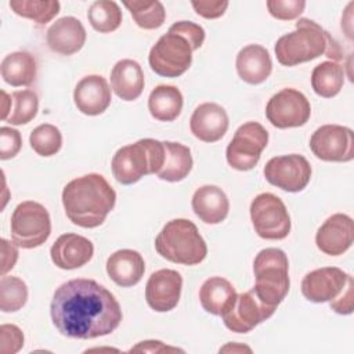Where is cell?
<instances>
[{
  "mask_svg": "<svg viewBox=\"0 0 354 354\" xmlns=\"http://www.w3.org/2000/svg\"><path fill=\"white\" fill-rule=\"evenodd\" d=\"M50 314L57 330L71 339L112 333L123 314L115 296L94 279H71L54 292Z\"/></svg>",
  "mask_w": 354,
  "mask_h": 354,
  "instance_id": "cell-1",
  "label": "cell"
},
{
  "mask_svg": "<svg viewBox=\"0 0 354 354\" xmlns=\"http://www.w3.org/2000/svg\"><path fill=\"white\" fill-rule=\"evenodd\" d=\"M116 203V192L98 173L84 174L69 181L62 189L66 217L82 228L101 225Z\"/></svg>",
  "mask_w": 354,
  "mask_h": 354,
  "instance_id": "cell-2",
  "label": "cell"
},
{
  "mask_svg": "<svg viewBox=\"0 0 354 354\" xmlns=\"http://www.w3.org/2000/svg\"><path fill=\"white\" fill-rule=\"evenodd\" d=\"M274 50L278 62L285 66L308 62L322 54L335 62L343 58V50L330 33L308 18H299L296 29L281 36Z\"/></svg>",
  "mask_w": 354,
  "mask_h": 354,
  "instance_id": "cell-3",
  "label": "cell"
},
{
  "mask_svg": "<svg viewBox=\"0 0 354 354\" xmlns=\"http://www.w3.org/2000/svg\"><path fill=\"white\" fill-rule=\"evenodd\" d=\"M155 249L163 259L184 266L199 264L207 254L206 242L198 227L187 218L167 221L155 238Z\"/></svg>",
  "mask_w": 354,
  "mask_h": 354,
  "instance_id": "cell-4",
  "label": "cell"
},
{
  "mask_svg": "<svg viewBox=\"0 0 354 354\" xmlns=\"http://www.w3.org/2000/svg\"><path fill=\"white\" fill-rule=\"evenodd\" d=\"M165 160L163 141L142 138L119 148L111 162L115 180L131 185L147 174H158Z\"/></svg>",
  "mask_w": 354,
  "mask_h": 354,
  "instance_id": "cell-5",
  "label": "cell"
},
{
  "mask_svg": "<svg viewBox=\"0 0 354 354\" xmlns=\"http://www.w3.org/2000/svg\"><path fill=\"white\" fill-rule=\"evenodd\" d=\"M254 293L271 307H278L286 297L290 286L289 261L283 250L266 248L260 250L253 261Z\"/></svg>",
  "mask_w": 354,
  "mask_h": 354,
  "instance_id": "cell-6",
  "label": "cell"
},
{
  "mask_svg": "<svg viewBox=\"0 0 354 354\" xmlns=\"http://www.w3.org/2000/svg\"><path fill=\"white\" fill-rule=\"evenodd\" d=\"M11 238L22 249L41 246L51 234V220L47 209L35 201L17 205L10 221Z\"/></svg>",
  "mask_w": 354,
  "mask_h": 354,
  "instance_id": "cell-7",
  "label": "cell"
},
{
  "mask_svg": "<svg viewBox=\"0 0 354 354\" xmlns=\"http://www.w3.org/2000/svg\"><path fill=\"white\" fill-rule=\"evenodd\" d=\"M192 44L181 35L167 32L152 46L148 55L151 69L163 77H178L192 64Z\"/></svg>",
  "mask_w": 354,
  "mask_h": 354,
  "instance_id": "cell-8",
  "label": "cell"
},
{
  "mask_svg": "<svg viewBox=\"0 0 354 354\" xmlns=\"http://www.w3.org/2000/svg\"><path fill=\"white\" fill-rule=\"evenodd\" d=\"M250 220L254 232L263 239L279 241L290 232V217L281 198L271 192L254 196L250 203Z\"/></svg>",
  "mask_w": 354,
  "mask_h": 354,
  "instance_id": "cell-9",
  "label": "cell"
},
{
  "mask_svg": "<svg viewBox=\"0 0 354 354\" xmlns=\"http://www.w3.org/2000/svg\"><path fill=\"white\" fill-rule=\"evenodd\" d=\"M268 144V131L257 122L239 126L225 149L228 165L239 171L252 170Z\"/></svg>",
  "mask_w": 354,
  "mask_h": 354,
  "instance_id": "cell-10",
  "label": "cell"
},
{
  "mask_svg": "<svg viewBox=\"0 0 354 354\" xmlns=\"http://www.w3.org/2000/svg\"><path fill=\"white\" fill-rule=\"evenodd\" d=\"M275 310V307L263 303L252 288L248 292L236 293L223 310L221 318L231 332L248 333L259 324L268 319Z\"/></svg>",
  "mask_w": 354,
  "mask_h": 354,
  "instance_id": "cell-11",
  "label": "cell"
},
{
  "mask_svg": "<svg viewBox=\"0 0 354 354\" xmlns=\"http://www.w3.org/2000/svg\"><path fill=\"white\" fill-rule=\"evenodd\" d=\"M266 116L277 129L300 127L308 122L311 106L301 91L288 87L282 88L268 100Z\"/></svg>",
  "mask_w": 354,
  "mask_h": 354,
  "instance_id": "cell-12",
  "label": "cell"
},
{
  "mask_svg": "<svg viewBox=\"0 0 354 354\" xmlns=\"http://www.w3.org/2000/svg\"><path fill=\"white\" fill-rule=\"evenodd\" d=\"M264 177L277 188L288 192H300L310 183L311 166L299 153L274 156L264 166Z\"/></svg>",
  "mask_w": 354,
  "mask_h": 354,
  "instance_id": "cell-13",
  "label": "cell"
},
{
  "mask_svg": "<svg viewBox=\"0 0 354 354\" xmlns=\"http://www.w3.org/2000/svg\"><path fill=\"white\" fill-rule=\"evenodd\" d=\"M310 149L325 162H350L354 158V133L340 124H324L310 138Z\"/></svg>",
  "mask_w": 354,
  "mask_h": 354,
  "instance_id": "cell-14",
  "label": "cell"
},
{
  "mask_svg": "<svg viewBox=\"0 0 354 354\" xmlns=\"http://www.w3.org/2000/svg\"><path fill=\"white\" fill-rule=\"evenodd\" d=\"M183 277L176 270L162 268L151 274L145 285V300L156 313L171 311L180 300Z\"/></svg>",
  "mask_w": 354,
  "mask_h": 354,
  "instance_id": "cell-15",
  "label": "cell"
},
{
  "mask_svg": "<svg viewBox=\"0 0 354 354\" xmlns=\"http://www.w3.org/2000/svg\"><path fill=\"white\" fill-rule=\"evenodd\" d=\"M348 278L350 275L337 267H321L306 274L301 293L313 303L332 301L343 292Z\"/></svg>",
  "mask_w": 354,
  "mask_h": 354,
  "instance_id": "cell-16",
  "label": "cell"
},
{
  "mask_svg": "<svg viewBox=\"0 0 354 354\" xmlns=\"http://www.w3.org/2000/svg\"><path fill=\"white\" fill-rule=\"evenodd\" d=\"M354 239L353 218L344 213L328 217L315 234L317 248L328 256H340L348 250Z\"/></svg>",
  "mask_w": 354,
  "mask_h": 354,
  "instance_id": "cell-17",
  "label": "cell"
},
{
  "mask_svg": "<svg viewBox=\"0 0 354 354\" xmlns=\"http://www.w3.org/2000/svg\"><path fill=\"white\" fill-rule=\"evenodd\" d=\"M93 254V242L88 238L73 232L59 235L50 249L53 263L61 270L79 268L88 263Z\"/></svg>",
  "mask_w": 354,
  "mask_h": 354,
  "instance_id": "cell-18",
  "label": "cell"
},
{
  "mask_svg": "<svg viewBox=\"0 0 354 354\" xmlns=\"http://www.w3.org/2000/svg\"><path fill=\"white\" fill-rule=\"evenodd\" d=\"M111 88L101 75H87L82 77L75 90L73 101L76 108L88 116L101 115L111 105Z\"/></svg>",
  "mask_w": 354,
  "mask_h": 354,
  "instance_id": "cell-19",
  "label": "cell"
},
{
  "mask_svg": "<svg viewBox=\"0 0 354 354\" xmlns=\"http://www.w3.org/2000/svg\"><path fill=\"white\" fill-rule=\"evenodd\" d=\"M228 115L216 102H203L195 108L189 119L191 133L203 142H216L228 130Z\"/></svg>",
  "mask_w": 354,
  "mask_h": 354,
  "instance_id": "cell-20",
  "label": "cell"
},
{
  "mask_svg": "<svg viewBox=\"0 0 354 354\" xmlns=\"http://www.w3.org/2000/svg\"><path fill=\"white\" fill-rule=\"evenodd\" d=\"M86 37V29L77 18L62 17L48 28L46 41L51 51L61 55H72L83 48Z\"/></svg>",
  "mask_w": 354,
  "mask_h": 354,
  "instance_id": "cell-21",
  "label": "cell"
},
{
  "mask_svg": "<svg viewBox=\"0 0 354 354\" xmlns=\"http://www.w3.org/2000/svg\"><path fill=\"white\" fill-rule=\"evenodd\" d=\"M235 66L238 76L249 84H260L268 79L272 71V61L266 47L248 44L239 50Z\"/></svg>",
  "mask_w": 354,
  "mask_h": 354,
  "instance_id": "cell-22",
  "label": "cell"
},
{
  "mask_svg": "<svg viewBox=\"0 0 354 354\" xmlns=\"http://www.w3.org/2000/svg\"><path fill=\"white\" fill-rule=\"evenodd\" d=\"M106 272L116 285L130 288L141 281L145 272V263L137 250L120 249L108 257Z\"/></svg>",
  "mask_w": 354,
  "mask_h": 354,
  "instance_id": "cell-23",
  "label": "cell"
},
{
  "mask_svg": "<svg viewBox=\"0 0 354 354\" xmlns=\"http://www.w3.org/2000/svg\"><path fill=\"white\" fill-rule=\"evenodd\" d=\"M192 210L206 224H218L225 220L230 210V201L225 192L217 185H202L192 195Z\"/></svg>",
  "mask_w": 354,
  "mask_h": 354,
  "instance_id": "cell-24",
  "label": "cell"
},
{
  "mask_svg": "<svg viewBox=\"0 0 354 354\" xmlns=\"http://www.w3.org/2000/svg\"><path fill=\"white\" fill-rule=\"evenodd\" d=\"M111 87L123 101L137 100L144 90V72L141 65L130 58L118 61L111 71Z\"/></svg>",
  "mask_w": 354,
  "mask_h": 354,
  "instance_id": "cell-25",
  "label": "cell"
},
{
  "mask_svg": "<svg viewBox=\"0 0 354 354\" xmlns=\"http://www.w3.org/2000/svg\"><path fill=\"white\" fill-rule=\"evenodd\" d=\"M3 80L12 86H30L37 73L36 58L28 51H14L7 54L0 65Z\"/></svg>",
  "mask_w": 354,
  "mask_h": 354,
  "instance_id": "cell-26",
  "label": "cell"
},
{
  "mask_svg": "<svg viewBox=\"0 0 354 354\" xmlns=\"http://www.w3.org/2000/svg\"><path fill=\"white\" fill-rule=\"evenodd\" d=\"M183 94L176 86L159 84L148 97V111L151 116L160 122H173L183 109Z\"/></svg>",
  "mask_w": 354,
  "mask_h": 354,
  "instance_id": "cell-27",
  "label": "cell"
},
{
  "mask_svg": "<svg viewBox=\"0 0 354 354\" xmlns=\"http://www.w3.org/2000/svg\"><path fill=\"white\" fill-rule=\"evenodd\" d=\"M165 147V160L162 169L158 171L160 180L169 183H177L184 180L192 170V156L191 149L180 142L163 141Z\"/></svg>",
  "mask_w": 354,
  "mask_h": 354,
  "instance_id": "cell-28",
  "label": "cell"
},
{
  "mask_svg": "<svg viewBox=\"0 0 354 354\" xmlns=\"http://www.w3.org/2000/svg\"><path fill=\"white\" fill-rule=\"evenodd\" d=\"M235 295V288L230 281L221 277H210L199 289V301L209 314L221 315L223 310Z\"/></svg>",
  "mask_w": 354,
  "mask_h": 354,
  "instance_id": "cell-29",
  "label": "cell"
},
{
  "mask_svg": "<svg viewBox=\"0 0 354 354\" xmlns=\"http://www.w3.org/2000/svg\"><path fill=\"white\" fill-rule=\"evenodd\" d=\"M344 84V66L335 61L318 64L311 73L314 93L324 98H332L340 93Z\"/></svg>",
  "mask_w": 354,
  "mask_h": 354,
  "instance_id": "cell-30",
  "label": "cell"
},
{
  "mask_svg": "<svg viewBox=\"0 0 354 354\" xmlns=\"http://www.w3.org/2000/svg\"><path fill=\"white\" fill-rule=\"evenodd\" d=\"M87 18L94 30L100 33H111L120 26L122 11L116 1L97 0L90 6Z\"/></svg>",
  "mask_w": 354,
  "mask_h": 354,
  "instance_id": "cell-31",
  "label": "cell"
},
{
  "mask_svg": "<svg viewBox=\"0 0 354 354\" xmlns=\"http://www.w3.org/2000/svg\"><path fill=\"white\" fill-rule=\"evenodd\" d=\"M10 8L19 17L32 19L39 25H46L59 12L57 0H11Z\"/></svg>",
  "mask_w": 354,
  "mask_h": 354,
  "instance_id": "cell-32",
  "label": "cell"
},
{
  "mask_svg": "<svg viewBox=\"0 0 354 354\" xmlns=\"http://www.w3.org/2000/svg\"><path fill=\"white\" fill-rule=\"evenodd\" d=\"M123 6L130 11L134 22L141 29L153 30L163 25L166 11L160 1H124Z\"/></svg>",
  "mask_w": 354,
  "mask_h": 354,
  "instance_id": "cell-33",
  "label": "cell"
},
{
  "mask_svg": "<svg viewBox=\"0 0 354 354\" xmlns=\"http://www.w3.org/2000/svg\"><path fill=\"white\" fill-rule=\"evenodd\" d=\"M28 300V286L18 277L1 275L0 278V310L14 313L21 310Z\"/></svg>",
  "mask_w": 354,
  "mask_h": 354,
  "instance_id": "cell-34",
  "label": "cell"
},
{
  "mask_svg": "<svg viewBox=\"0 0 354 354\" xmlns=\"http://www.w3.org/2000/svg\"><path fill=\"white\" fill-rule=\"evenodd\" d=\"M32 149L40 156H53L62 147V134L58 127L51 123H43L35 127L29 136Z\"/></svg>",
  "mask_w": 354,
  "mask_h": 354,
  "instance_id": "cell-35",
  "label": "cell"
},
{
  "mask_svg": "<svg viewBox=\"0 0 354 354\" xmlns=\"http://www.w3.org/2000/svg\"><path fill=\"white\" fill-rule=\"evenodd\" d=\"M14 108L7 118V122L19 126L26 124L35 119L39 111V98L33 90H18L12 93Z\"/></svg>",
  "mask_w": 354,
  "mask_h": 354,
  "instance_id": "cell-36",
  "label": "cell"
},
{
  "mask_svg": "<svg viewBox=\"0 0 354 354\" xmlns=\"http://www.w3.org/2000/svg\"><path fill=\"white\" fill-rule=\"evenodd\" d=\"M306 7L303 0H268L267 8L268 12L281 21H292L297 18Z\"/></svg>",
  "mask_w": 354,
  "mask_h": 354,
  "instance_id": "cell-37",
  "label": "cell"
},
{
  "mask_svg": "<svg viewBox=\"0 0 354 354\" xmlns=\"http://www.w3.org/2000/svg\"><path fill=\"white\" fill-rule=\"evenodd\" d=\"M24 347V333L12 324L0 326V351L3 354H15Z\"/></svg>",
  "mask_w": 354,
  "mask_h": 354,
  "instance_id": "cell-38",
  "label": "cell"
},
{
  "mask_svg": "<svg viewBox=\"0 0 354 354\" xmlns=\"http://www.w3.org/2000/svg\"><path fill=\"white\" fill-rule=\"evenodd\" d=\"M22 147L21 133L12 127H0V159L7 160L18 155Z\"/></svg>",
  "mask_w": 354,
  "mask_h": 354,
  "instance_id": "cell-39",
  "label": "cell"
},
{
  "mask_svg": "<svg viewBox=\"0 0 354 354\" xmlns=\"http://www.w3.org/2000/svg\"><path fill=\"white\" fill-rule=\"evenodd\" d=\"M167 32L177 33L185 37L192 44L194 50L201 48L205 41V29L201 25L191 21H178L173 24Z\"/></svg>",
  "mask_w": 354,
  "mask_h": 354,
  "instance_id": "cell-40",
  "label": "cell"
},
{
  "mask_svg": "<svg viewBox=\"0 0 354 354\" xmlns=\"http://www.w3.org/2000/svg\"><path fill=\"white\" fill-rule=\"evenodd\" d=\"M191 6L194 7L195 12L206 19H216L220 18L227 7L228 1L225 0H218V1H212V0H192Z\"/></svg>",
  "mask_w": 354,
  "mask_h": 354,
  "instance_id": "cell-41",
  "label": "cell"
},
{
  "mask_svg": "<svg viewBox=\"0 0 354 354\" xmlns=\"http://www.w3.org/2000/svg\"><path fill=\"white\" fill-rule=\"evenodd\" d=\"M330 308L342 315H347L353 313L354 308V282H353V277L350 275L346 288L343 289V292L330 301Z\"/></svg>",
  "mask_w": 354,
  "mask_h": 354,
  "instance_id": "cell-42",
  "label": "cell"
},
{
  "mask_svg": "<svg viewBox=\"0 0 354 354\" xmlns=\"http://www.w3.org/2000/svg\"><path fill=\"white\" fill-rule=\"evenodd\" d=\"M1 275H6L18 260V249L17 245L8 242L7 239H1Z\"/></svg>",
  "mask_w": 354,
  "mask_h": 354,
  "instance_id": "cell-43",
  "label": "cell"
},
{
  "mask_svg": "<svg viewBox=\"0 0 354 354\" xmlns=\"http://www.w3.org/2000/svg\"><path fill=\"white\" fill-rule=\"evenodd\" d=\"M130 351H147V353H160V351H183L180 348L176 347H169L165 346L162 342L159 340H145V342H140L136 347H131Z\"/></svg>",
  "mask_w": 354,
  "mask_h": 354,
  "instance_id": "cell-44",
  "label": "cell"
},
{
  "mask_svg": "<svg viewBox=\"0 0 354 354\" xmlns=\"http://www.w3.org/2000/svg\"><path fill=\"white\" fill-rule=\"evenodd\" d=\"M1 97H3V100H1V102H3V113H1V119H3V120H7V118L10 116V115H8V112H11V109L8 108V104H11V100H8L10 97H8V94H7L6 91H1Z\"/></svg>",
  "mask_w": 354,
  "mask_h": 354,
  "instance_id": "cell-45",
  "label": "cell"
},
{
  "mask_svg": "<svg viewBox=\"0 0 354 354\" xmlns=\"http://www.w3.org/2000/svg\"><path fill=\"white\" fill-rule=\"evenodd\" d=\"M236 350H239V351H252L249 347H246V346H235V344H228V346H225V347H223V348H220V353L221 351H236Z\"/></svg>",
  "mask_w": 354,
  "mask_h": 354,
  "instance_id": "cell-46",
  "label": "cell"
}]
</instances>
